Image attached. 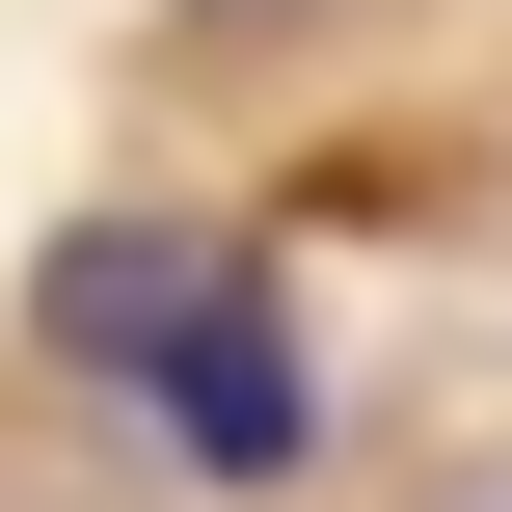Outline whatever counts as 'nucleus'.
<instances>
[{
  "label": "nucleus",
  "instance_id": "f257e3e1",
  "mask_svg": "<svg viewBox=\"0 0 512 512\" xmlns=\"http://www.w3.org/2000/svg\"><path fill=\"white\" fill-rule=\"evenodd\" d=\"M135 405H162V459H189V486H297V459H324V378H297L270 243H216V297L135 351Z\"/></svg>",
  "mask_w": 512,
  "mask_h": 512
},
{
  "label": "nucleus",
  "instance_id": "f03ea898",
  "mask_svg": "<svg viewBox=\"0 0 512 512\" xmlns=\"http://www.w3.org/2000/svg\"><path fill=\"white\" fill-rule=\"evenodd\" d=\"M189 297H216V243H189V216H81V243H54V270H27V351H54V378H108V405H135V351H162V324H189Z\"/></svg>",
  "mask_w": 512,
  "mask_h": 512
}]
</instances>
